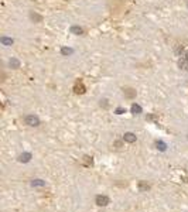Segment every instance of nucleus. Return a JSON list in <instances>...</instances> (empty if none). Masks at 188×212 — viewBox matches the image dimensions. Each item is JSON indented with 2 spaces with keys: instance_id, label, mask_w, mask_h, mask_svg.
I'll list each match as a JSON object with an SVG mask.
<instances>
[{
  "instance_id": "423d86ee",
  "label": "nucleus",
  "mask_w": 188,
  "mask_h": 212,
  "mask_svg": "<svg viewBox=\"0 0 188 212\" xmlns=\"http://www.w3.org/2000/svg\"><path fill=\"white\" fill-rule=\"evenodd\" d=\"M30 159H31V154L30 153H23V154H20V157H19V161L27 163V161H30Z\"/></svg>"
},
{
  "instance_id": "412c9836",
  "label": "nucleus",
  "mask_w": 188,
  "mask_h": 212,
  "mask_svg": "<svg viewBox=\"0 0 188 212\" xmlns=\"http://www.w3.org/2000/svg\"><path fill=\"white\" fill-rule=\"evenodd\" d=\"M187 6H188V4H187Z\"/></svg>"
},
{
  "instance_id": "4468645a",
  "label": "nucleus",
  "mask_w": 188,
  "mask_h": 212,
  "mask_svg": "<svg viewBox=\"0 0 188 212\" xmlns=\"http://www.w3.org/2000/svg\"><path fill=\"white\" fill-rule=\"evenodd\" d=\"M72 53H74L72 48H66V47H64V48L61 50V54H62V55H71Z\"/></svg>"
},
{
  "instance_id": "dca6fc26",
  "label": "nucleus",
  "mask_w": 188,
  "mask_h": 212,
  "mask_svg": "<svg viewBox=\"0 0 188 212\" xmlns=\"http://www.w3.org/2000/svg\"><path fill=\"white\" fill-rule=\"evenodd\" d=\"M30 17H31L33 20H35V21H41V16H38L37 13H31V14H30Z\"/></svg>"
},
{
  "instance_id": "9d476101",
  "label": "nucleus",
  "mask_w": 188,
  "mask_h": 212,
  "mask_svg": "<svg viewBox=\"0 0 188 212\" xmlns=\"http://www.w3.org/2000/svg\"><path fill=\"white\" fill-rule=\"evenodd\" d=\"M71 33H72V34H77V35H79V34H82V33H84V30H82L81 27H78V26H74V27H71Z\"/></svg>"
},
{
  "instance_id": "39448f33",
  "label": "nucleus",
  "mask_w": 188,
  "mask_h": 212,
  "mask_svg": "<svg viewBox=\"0 0 188 212\" xmlns=\"http://www.w3.org/2000/svg\"><path fill=\"white\" fill-rule=\"evenodd\" d=\"M74 91H75V94H81V95H82V94H85V86L78 82V84L74 86Z\"/></svg>"
},
{
  "instance_id": "a211bd4d",
  "label": "nucleus",
  "mask_w": 188,
  "mask_h": 212,
  "mask_svg": "<svg viewBox=\"0 0 188 212\" xmlns=\"http://www.w3.org/2000/svg\"><path fill=\"white\" fill-rule=\"evenodd\" d=\"M116 113H118V115H122V113H124V109H122V107H118V109H116Z\"/></svg>"
},
{
  "instance_id": "20e7f679",
  "label": "nucleus",
  "mask_w": 188,
  "mask_h": 212,
  "mask_svg": "<svg viewBox=\"0 0 188 212\" xmlns=\"http://www.w3.org/2000/svg\"><path fill=\"white\" fill-rule=\"evenodd\" d=\"M178 67H180L181 69H184V71H188V60L187 58H181V60L178 61Z\"/></svg>"
},
{
  "instance_id": "aec40b11",
  "label": "nucleus",
  "mask_w": 188,
  "mask_h": 212,
  "mask_svg": "<svg viewBox=\"0 0 188 212\" xmlns=\"http://www.w3.org/2000/svg\"><path fill=\"white\" fill-rule=\"evenodd\" d=\"M185 58H187V60H188V51H187V53H185Z\"/></svg>"
},
{
  "instance_id": "ddd939ff",
  "label": "nucleus",
  "mask_w": 188,
  "mask_h": 212,
  "mask_svg": "<svg viewBox=\"0 0 188 212\" xmlns=\"http://www.w3.org/2000/svg\"><path fill=\"white\" fill-rule=\"evenodd\" d=\"M124 94H126V96H127V98H133V96H136V91L129 88V89H126V91H124Z\"/></svg>"
},
{
  "instance_id": "f257e3e1",
  "label": "nucleus",
  "mask_w": 188,
  "mask_h": 212,
  "mask_svg": "<svg viewBox=\"0 0 188 212\" xmlns=\"http://www.w3.org/2000/svg\"><path fill=\"white\" fill-rule=\"evenodd\" d=\"M26 123L28 126H38L40 125V119L37 116H34V115H28V116L26 117Z\"/></svg>"
},
{
  "instance_id": "0eeeda50",
  "label": "nucleus",
  "mask_w": 188,
  "mask_h": 212,
  "mask_svg": "<svg viewBox=\"0 0 188 212\" xmlns=\"http://www.w3.org/2000/svg\"><path fill=\"white\" fill-rule=\"evenodd\" d=\"M0 41H1V44H3V45L9 47V45H11V44H13V38H9V37H1V38H0Z\"/></svg>"
},
{
  "instance_id": "7ed1b4c3",
  "label": "nucleus",
  "mask_w": 188,
  "mask_h": 212,
  "mask_svg": "<svg viewBox=\"0 0 188 212\" xmlns=\"http://www.w3.org/2000/svg\"><path fill=\"white\" fill-rule=\"evenodd\" d=\"M123 140L127 141V143H134V141H136V136H134L133 133H130V132H127V133H124Z\"/></svg>"
},
{
  "instance_id": "2eb2a0df",
  "label": "nucleus",
  "mask_w": 188,
  "mask_h": 212,
  "mask_svg": "<svg viewBox=\"0 0 188 212\" xmlns=\"http://www.w3.org/2000/svg\"><path fill=\"white\" fill-rule=\"evenodd\" d=\"M156 146H157V148H160L161 151H164V150L167 148V144H166V143H163V141H157V143H156Z\"/></svg>"
},
{
  "instance_id": "9b49d317",
  "label": "nucleus",
  "mask_w": 188,
  "mask_h": 212,
  "mask_svg": "<svg viewBox=\"0 0 188 212\" xmlns=\"http://www.w3.org/2000/svg\"><path fill=\"white\" fill-rule=\"evenodd\" d=\"M31 185H33V187H44L45 182L43 180H33L31 181Z\"/></svg>"
},
{
  "instance_id": "f3484780",
  "label": "nucleus",
  "mask_w": 188,
  "mask_h": 212,
  "mask_svg": "<svg viewBox=\"0 0 188 212\" xmlns=\"http://www.w3.org/2000/svg\"><path fill=\"white\" fill-rule=\"evenodd\" d=\"M84 161H85V164H86V166H92V157L85 156V157H84Z\"/></svg>"
},
{
  "instance_id": "6e6552de",
  "label": "nucleus",
  "mask_w": 188,
  "mask_h": 212,
  "mask_svg": "<svg viewBox=\"0 0 188 212\" xmlns=\"http://www.w3.org/2000/svg\"><path fill=\"white\" fill-rule=\"evenodd\" d=\"M132 113L133 115H139V113H142V107L137 105V103H133L132 105Z\"/></svg>"
},
{
  "instance_id": "6ab92c4d",
  "label": "nucleus",
  "mask_w": 188,
  "mask_h": 212,
  "mask_svg": "<svg viewBox=\"0 0 188 212\" xmlns=\"http://www.w3.org/2000/svg\"><path fill=\"white\" fill-rule=\"evenodd\" d=\"M147 119H149V120H156V116H153V115H149Z\"/></svg>"
},
{
  "instance_id": "f8f14e48",
  "label": "nucleus",
  "mask_w": 188,
  "mask_h": 212,
  "mask_svg": "<svg viewBox=\"0 0 188 212\" xmlns=\"http://www.w3.org/2000/svg\"><path fill=\"white\" fill-rule=\"evenodd\" d=\"M149 188H150V185H149V184H146V182H143V181H142V182H139V190H140V191H147Z\"/></svg>"
},
{
  "instance_id": "f03ea898",
  "label": "nucleus",
  "mask_w": 188,
  "mask_h": 212,
  "mask_svg": "<svg viewBox=\"0 0 188 212\" xmlns=\"http://www.w3.org/2000/svg\"><path fill=\"white\" fill-rule=\"evenodd\" d=\"M95 202H96V205H99V206H106V205L109 204V198L105 197V195H98L96 200H95Z\"/></svg>"
},
{
  "instance_id": "1a4fd4ad",
  "label": "nucleus",
  "mask_w": 188,
  "mask_h": 212,
  "mask_svg": "<svg viewBox=\"0 0 188 212\" xmlns=\"http://www.w3.org/2000/svg\"><path fill=\"white\" fill-rule=\"evenodd\" d=\"M10 67L11 68H14V69H17V68H20V61L19 60H16V58H11L10 60Z\"/></svg>"
}]
</instances>
